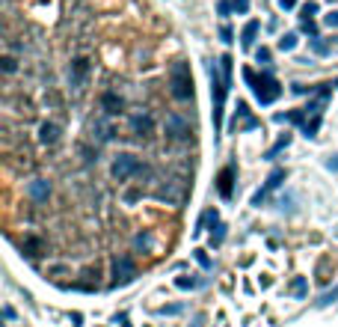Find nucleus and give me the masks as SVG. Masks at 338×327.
<instances>
[{"label":"nucleus","instance_id":"obj_1","mask_svg":"<svg viewBox=\"0 0 338 327\" xmlns=\"http://www.w3.org/2000/svg\"><path fill=\"white\" fill-rule=\"evenodd\" d=\"M169 83H172V98L190 101V95H193V77H190V65L187 63H175L169 68Z\"/></svg>","mask_w":338,"mask_h":327},{"label":"nucleus","instance_id":"obj_2","mask_svg":"<svg viewBox=\"0 0 338 327\" xmlns=\"http://www.w3.org/2000/svg\"><path fill=\"white\" fill-rule=\"evenodd\" d=\"M143 173H148V167L140 164V158H134V155H128V152L113 161V179H116V182H128V179L143 176Z\"/></svg>","mask_w":338,"mask_h":327},{"label":"nucleus","instance_id":"obj_3","mask_svg":"<svg viewBox=\"0 0 338 327\" xmlns=\"http://www.w3.org/2000/svg\"><path fill=\"white\" fill-rule=\"evenodd\" d=\"M163 134H166V140H175V143L190 140V122L178 113H169L166 122H163Z\"/></svg>","mask_w":338,"mask_h":327},{"label":"nucleus","instance_id":"obj_4","mask_svg":"<svg viewBox=\"0 0 338 327\" xmlns=\"http://www.w3.org/2000/svg\"><path fill=\"white\" fill-rule=\"evenodd\" d=\"M211 92H214V128H223V101H226V86L217 68H211Z\"/></svg>","mask_w":338,"mask_h":327},{"label":"nucleus","instance_id":"obj_5","mask_svg":"<svg viewBox=\"0 0 338 327\" xmlns=\"http://www.w3.org/2000/svg\"><path fill=\"white\" fill-rule=\"evenodd\" d=\"M252 89H255V98L261 101V104H273L276 98H279V83L270 77V74H264V77H255V83H252Z\"/></svg>","mask_w":338,"mask_h":327},{"label":"nucleus","instance_id":"obj_6","mask_svg":"<svg viewBox=\"0 0 338 327\" xmlns=\"http://www.w3.org/2000/svg\"><path fill=\"white\" fill-rule=\"evenodd\" d=\"M137 277V265L131 256H119L113 262V283H131Z\"/></svg>","mask_w":338,"mask_h":327},{"label":"nucleus","instance_id":"obj_7","mask_svg":"<svg viewBox=\"0 0 338 327\" xmlns=\"http://www.w3.org/2000/svg\"><path fill=\"white\" fill-rule=\"evenodd\" d=\"M101 107H104V113H107V116H119V113L125 110V98H122L119 92L107 89V92L101 95Z\"/></svg>","mask_w":338,"mask_h":327},{"label":"nucleus","instance_id":"obj_8","mask_svg":"<svg viewBox=\"0 0 338 327\" xmlns=\"http://www.w3.org/2000/svg\"><path fill=\"white\" fill-rule=\"evenodd\" d=\"M86 74H89V60H86V57H77V60H71V68H68L71 86H83Z\"/></svg>","mask_w":338,"mask_h":327},{"label":"nucleus","instance_id":"obj_9","mask_svg":"<svg viewBox=\"0 0 338 327\" xmlns=\"http://www.w3.org/2000/svg\"><path fill=\"white\" fill-rule=\"evenodd\" d=\"M232 185H235V167L229 164V167H223V173L217 179V191L223 199H232Z\"/></svg>","mask_w":338,"mask_h":327},{"label":"nucleus","instance_id":"obj_10","mask_svg":"<svg viewBox=\"0 0 338 327\" xmlns=\"http://www.w3.org/2000/svg\"><path fill=\"white\" fill-rule=\"evenodd\" d=\"M59 134H62V131H59L56 122H42V125H39V140H42L45 146H56V143H59Z\"/></svg>","mask_w":338,"mask_h":327},{"label":"nucleus","instance_id":"obj_11","mask_svg":"<svg viewBox=\"0 0 338 327\" xmlns=\"http://www.w3.org/2000/svg\"><path fill=\"white\" fill-rule=\"evenodd\" d=\"M21 250H24L30 259H39V256L48 250V247H45V241H42V238H36V235H27V238L21 241Z\"/></svg>","mask_w":338,"mask_h":327},{"label":"nucleus","instance_id":"obj_12","mask_svg":"<svg viewBox=\"0 0 338 327\" xmlns=\"http://www.w3.org/2000/svg\"><path fill=\"white\" fill-rule=\"evenodd\" d=\"M27 194H30V199L33 202H48V196H50V185L48 182H30V188H27Z\"/></svg>","mask_w":338,"mask_h":327},{"label":"nucleus","instance_id":"obj_13","mask_svg":"<svg viewBox=\"0 0 338 327\" xmlns=\"http://www.w3.org/2000/svg\"><path fill=\"white\" fill-rule=\"evenodd\" d=\"M131 125H134V131L143 134V137H148V134L154 131V119H151L148 113H137V116L131 119Z\"/></svg>","mask_w":338,"mask_h":327},{"label":"nucleus","instance_id":"obj_14","mask_svg":"<svg viewBox=\"0 0 338 327\" xmlns=\"http://www.w3.org/2000/svg\"><path fill=\"white\" fill-rule=\"evenodd\" d=\"M282 179H285V173H282V170H276V173H273V176L267 179V185H264V191H258V194H255V205H261V202L267 199V194L279 188V182H282Z\"/></svg>","mask_w":338,"mask_h":327},{"label":"nucleus","instance_id":"obj_15","mask_svg":"<svg viewBox=\"0 0 338 327\" xmlns=\"http://www.w3.org/2000/svg\"><path fill=\"white\" fill-rule=\"evenodd\" d=\"M95 134H98V140H104V143H107V140H113V137H116V125H113V122L98 119V122H95Z\"/></svg>","mask_w":338,"mask_h":327},{"label":"nucleus","instance_id":"obj_16","mask_svg":"<svg viewBox=\"0 0 338 327\" xmlns=\"http://www.w3.org/2000/svg\"><path fill=\"white\" fill-rule=\"evenodd\" d=\"M205 226H220V214H217V208H208V211L199 217V223H196V232H202Z\"/></svg>","mask_w":338,"mask_h":327},{"label":"nucleus","instance_id":"obj_17","mask_svg":"<svg viewBox=\"0 0 338 327\" xmlns=\"http://www.w3.org/2000/svg\"><path fill=\"white\" fill-rule=\"evenodd\" d=\"M255 36H258V21H249V24L243 27V33H241V42H243V48H249V45L255 42Z\"/></svg>","mask_w":338,"mask_h":327},{"label":"nucleus","instance_id":"obj_18","mask_svg":"<svg viewBox=\"0 0 338 327\" xmlns=\"http://www.w3.org/2000/svg\"><path fill=\"white\" fill-rule=\"evenodd\" d=\"M134 247H137V250H143V253H148V250L154 247V238H151V232H140V235L134 238Z\"/></svg>","mask_w":338,"mask_h":327},{"label":"nucleus","instance_id":"obj_19","mask_svg":"<svg viewBox=\"0 0 338 327\" xmlns=\"http://www.w3.org/2000/svg\"><path fill=\"white\" fill-rule=\"evenodd\" d=\"M48 277L59 283L62 277H71V268H68V265H48Z\"/></svg>","mask_w":338,"mask_h":327},{"label":"nucleus","instance_id":"obj_20","mask_svg":"<svg viewBox=\"0 0 338 327\" xmlns=\"http://www.w3.org/2000/svg\"><path fill=\"white\" fill-rule=\"evenodd\" d=\"M80 155H83V164H98V146H80Z\"/></svg>","mask_w":338,"mask_h":327},{"label":"nucleus","instance_id":"obj_21","mask_svg":"<svg viewBox=\"0 0 338 327\" xmlns=\"http://www.w3.org/2000/svg\"><path fill=\"white\" fill-rule=\"evenodd\" d=\"M175 286L187 292V289H196V286H199V280H196V277H187V274H184V277H178V280H175Z\"/></svg>","mask_w":338,"mask_h":327},{"label":"nucleus","instance_id":"obj_22","mask_svg":"<svg viewBox=\"0 0 338 327\" xmlns=\"http://www.w3.org/2000/svg\"><path fill=\"white\" fill-rule=\"evenodd\" d=\"M3 71H6V74H15V71H18V60H15L12 54L3 57Z\"/></svg>","mask_w":338,"mask_h":327},{"label":"nucleus","instance_id":"obj_23","mask_svg":"<svg viewBox=\"0 0 338 327\" xmlns=\"http://www.w3.org/2000/svg\"><path fill=\"white\" fill-rule=\"evenodd\" d=\"M306 292H309V286H306V280H303V277H300V280H294V283H291V295H297V298H303V295H306Z\"/></svg>","mask_w":338,"mask_h":327},{"label":"nucleus","instance_id":"obj_24","mask_svg":"<svg viewBox=\"0 0 338 327\" xmlns=\"http://www.w3.org/2000/svg\"><path fill=\"white\" fill-rule=\"evenodd\" d=\"M279 48H282V51H294V48H297V36H294V33H288V36L279 42Z\"/></svg>","mask_w":338,"mask_h":327},{"label":"nucleus","instance_id":"obj_25","mask_svg":"<svg viewBox=\"0 0 338 327\" xmlns=\"http://www.w3.org/2000/svg\"><path fill=\"white\" fill-rule=\"evenodd\" d=\"M288 140H291V137H288V134H285V137H282V140H279V143H276V146H273V149H270V152H267V158H276V155H279V152H282V149H285V146H288Z\"/></svg>","mask_w":338,"mask_h":327},{"label":"nucleus","instance_id":"obj_26","mask_svg":"<svg viewBox=\"0 0 338 327\" xmlns=\"http://www.w3.org/2000/svg\"><path fill=\"white\" fill-rule=\"evenodd\" d=\"M223 238H226V226L220 223V226H217V232L211 235V244H214V247H220V244H223Z\"/></svg>","mask_w":338,"mask_h":327},{"label":"nucleus","instance_id":"obj_27","mask_svg":"<svg viewBox=\"0 0 338 327\" xmlns=\"http://www.w3.org/2000/svg\"><path fill=\"white\" fill-rule=\"evenodd\" d=\"M196 262H199L202 268H211V265H214L211 256H208V250H196Z\"/></svg>","mask_w":338,"mask_h":327},{"label":"nucleus","instance_id":"obj_28","mask_svg":"<svg viewBox=\"0 0 338 327\" xmlns=\"http://www.w3.org/2000/svg\"><path fill=\"white\" fill-rule=\"evenodd\" d=\"M220 65H223V74H226V80H229V74H232V57L223 54V57H220Z\"/></svg>","mask_w":338,"mask_h":327},{"label":"nucleus","instance_id":"obj_29","mask_svg":"<svg viewBox=\"0 0 338 327\" xmlns=\"http://www.w3.org/2000/svg\"><path fill=\"white\" fill-rule=\"evenodd\" d=\"M315 12H318V3H306V6H303V21H312Z\"/></svg>","mask_w":338,"mask_h":327},{"label":"nucleus","instance_id":"obj_30","mask_svg":"<svg viewBox=\"0 0 338 327\" xmlns=\"http://www.w3.org/2000/svg\"><path fill=\"white\" fill-rule=\"evenodd\" d=\"M255 57H258V63H270V51H267V48H258Z\"/></svg>","mask_w":338,"mask_h":327},{"label":"nucleus","instance_id":"obj_31","mask_svg":"<svg viewBox=\"0 0 338 327\" xmlns=\"http://www.w3.org/2000/svg\"><path fill=\"white\" fill-rule=\"evenodd\" d=\"M220 15H229V9H235V3H229V0H220Z\"/></svg>","mask_w":338,"mask_h":327},{"label":"nucleus","instance_id":"obj_32","mask_svg":"<svg viewBox=\"0 0 338 327\" xmlns=\"http://www.w3.org/2000/svg\"><path fill=\"white\" fill-rule=\"evenodd\" d=\"M220 36H223V42H232V36H235V33H232V27H226V24H223V27H220Z\"/></svg>","mask_w":338,"mask_h":327},{"label":"nucleus","instance_id":"obj_33","mask_svg":"<svg viewBox=\"0 0 338 327\" xmlns=\"http://www.w3.org/2000/svg\"><path fill=\"white\" fill-rule=\"evenodd\" d=\"M246 9H249V0H235V12H241V15H243Z\"/></svg>","mask_w":338,"mask_h":327},{"label":"nucleus","instance_id":"obj_34","mask_svg":"<svg viewBox=\"0 0 338 327\" xmlns=\"http://www.w3.org/2000/svg\"><path fill=\"white\" fill-rule=\"evenodd\" d=\"M160 313H163V316H178V313H181V307H178V304H175V307H163Z\"/></svg>","mask_w":338,"mask_h":327},{"label":"nucleus","instance_id":"obj_35","mask_svg":"<svg viewBox=\"0 0 338 327\" xmlns=\"http://www.w3.org/2000/svg\"><path fill=\"white\" fill-rule=\"evenodd\" d=\"M324 21H327V24H330V27H338V9H336V12H330V15H327V18H324Z\"/></svg>","mask_w":338,"mask_h":327},{"label":"nucleus","instance_id":"obj_36","mask_svg":"<svg viewBox=\"0 0 338 327\" xmlns=\"http://www.w3.org/2000/svg\"><path fill=\"white\" fill-rule=\"evenodd\" d=\"M279 6H282V9H294V6H297V0H279Z\"/></svg>","mask_w":338,"mask_h":327},{"label":"nucleus","instance_id":"obj_37","mask_svg":"<svg viewBox=\"0 0 338 327\" xmlns=\"http://www.w3.org/2000/svg\"><path fill=\"white\" fill-rule=\"evenodd\" d=\"M137 196H140V191H128V194H125V199H128V202H134Z\"/></svg>","mask_w":338,"mask_h":327},{"label":"nucleus","instance_id":"obj_38","mask_svg":"<svg viewBox=\"0 0 338 327\" xmlns=\"http://www.w3.org/2000/svg\"><path fill=\"white\" fill-rule=\"evenodd\" d=\"M122 327H131V325H128V322H125V319H122Z\"/></svg>","mask_w":338,"mask_h":327},{"label":"nucleus","instance_id":"obj_39","mask_svg":"<svg viewBox=\"0 0 338 327\" xmlns=\"http://www.w3.org/2000/svg\"><path fill=\"white\" fill-rule=\"evenodd\" d=\"M193 327H202V325H199V322H196V325H193Z\"/></svg>","mask_w":338,"mask_h":327}]
</instances>
